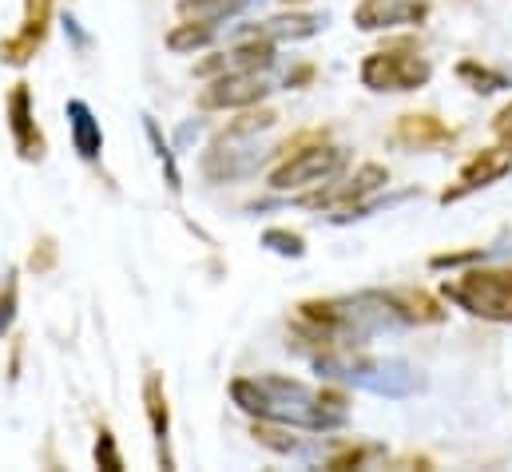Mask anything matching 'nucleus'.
I'll use <instances>...</instances> for the list:
<instances>
[{"instance_id": "obj_24", "label": "nucleus", "mask_w": 512, "mask_h": 472, "mask_svg": "<svg viewBox=\"0 0 512 472\" xmlns=\"http://www.w3.org/2000/svg\"><path fill=\"white\" fill-rule=\"evenodd\" d=\"M92 457H96V465H100V469L124 472V457H120V449H116L112 429H100V433H96V449H92Z\"/></svg>"}, {"instance_id": "obj_26", "label": "nucleus", "mask_w": 512, "mask_h": 472, "mask_svg": "<svg viewBox=\"0 0 512 472\" xmlns=\"http://www.w3.org/2000/svg\"><path fill=\"white\" fill-rule=\"evenodd\" d=\"M493 131H497L505 143H512V104H505V108L497 112V119H493Z\"/></svg>"}, {"instance_id": "obj_11", "label": "nucleus", "mask_w": 512, "mask_h": 472, "mask_svg": "<svg viewBox=\"0 0 512 472\" xmlns=\"http://www.w3.org/2000/svg\"><path fill=\"white\" fill-rule=\"evenodd\" d=\"M48 24H52V0H24V24L8 40H0V60L12 68H24L40 52Z\"/></svg>"}, {"instance_id": "obj_12", "label": "nucleus", "mask_w": 512, "mask_h": 472, "mask_svg": "<svg viewBox=\"0 0 512 472\" xmlns=\"http://www.w3.org/2000/svg\"><path fill=\"white\" fill-rule=\"evenodd\" d=\"M429 16V0H362L354 8V24L362 32H389L405 24H421Z\"/></svg>"}, {"instance_id": "obj_17", "label": "nucleus", "mask_w": 512, "mask_h": 472, "mask_svg": "<svg viewBox=\"0 0 512 472\" xmlns=\"http://www.w3.org/2000/svg\"><path fill=\"white\" fill-rule=\"evenodd\" d=\"M393 139H397L401 147L429 151V147L449 143V127H445L441 119H433V116H401L397 131H393Z\"/></svg>"}, {"instance_id": "obj_23", "label": "nucleus", "mask_w": 512, "mask_h": 472, "mask_svg": "<svg viewBox=\"0 0 512 472\" xmlns=\"http://www.w3.org/2000/svg\"><path fill=\"white\" fill-rule=\"evenodd\" d=\"M262 246H266V250H274V254H282V258H302V254H306V242H302V235L282 231V227L262 231Z\"/></svg>"}, {"instance_id": "obj_21", "label": "nucleus", "mask_w": 512, "mask_h": 472, "mask_svg": "<svg viewBox=\"0 0 512 472\" xmlns=\"http://www.w3.org/2000/svg\"><path fill=\"white\" fill-rule=\"evenodd\" d=\"M457 76H461L473 92H501V88H509V76H505V72H493V68L473 64V60H465V64L457 68Z\"/></svg>"}, {"instance_id": "obj_13", "label": "nucleus", "mask_w": 512, "mask_h": 472, "mask_svg": "<svg viewBox=\"0 0 512 472\" xmlns=\"http://www.w3.org/2000/svg\"><path fill=\"white\" fill-rule=\"evenodd\" d=\"M385 183H389V171L378 167V163H366V167H358V175L354 179H346V183H326L318 195H310V199H302V203H310V207H354V203H362L366 195H374V191H382Z\"/></svg>"}, {"instance_id": "obj_4", "label": "nucleus", "mask_w": 512, "mask_h": 472, "mask_svg": "<svg viewBox=\"0 0 512 472\" xmlns=\"http://www.w3.org/2000/svg\"><path fill=\"white\" fill-rule=\"evenodd\" d=\"M274 112H247V116L231 119L215 139L211 147L203 151V175L211 183H235V179H247L255 175L258 163H262V147H258V135L274 127Z\"/></svg>"}, {"instance_id": "obj_15", "label": "nucleus", "mask_w": 512, "mask_h": 472, "mask_svg": "<svg viewBox=\"0 0 512 472\" xmlns=\"http://www.w3.org/2000/svg\"><path fill=\"white\" fill-rule=\"evenodd\" d=\"M143 409H147L151 433H155V441H159V465H163V469H175V461H171V453H167L171 409H167V393H163V377H159V373H147V381H143Z\"/></svg>"}, {"instance_id": "obj_9", "label": "nucleus", "mask_w": 512, "mask_h": 472, "mask_svg": "<svg viewBox=\"0 0 512 472\" xmlns=\"http://www.w3.org/2000/svg\"><path fill=\"white\" fill-rule=\"evenodd\" d=\"M509 171H512V147L509 143H501V147H485V151H477V155L457 171V179H453V187H445L441 203H461V199H469L473 191L493 187V183H497V179H505Z\"/></svg>"}, {"instance_id": "obj_6", "label": "nucleus", "mask_w": 512, "mask_h": 472, "mask_svg": "<svg viewBox=\"0 0 512 472\" xmlns=\"http://www.w3.org/2000/svg\"><path fill=\"white\" fill-rule=\"evenodd\" d=\"M350 163V151L338 143H310L298 147L294 155H286L274 171H270V187L274 191H306V187H326L334 183Z\"/></svg>"}, {"instance_id": "obj_5", "label": "nucleus", "mask_w": 512, "mask_h": 472, "mask_svg": "<svg viewBox=\"0 0 512 472\" xmlns=\"http://www.w3.org/2000/svg\"><path fill=\"white\" fill-rule=\"evenodd\" d=\"M445 298L481 322H512V274L509 270H465L445 282Z\"/></svg>"}, {"instance_id": "obj_3", "label": "nucleus", "mask_w": 512, "mask_h": 472, "mask_svg": "<svg viewBox=\"0 0 512 472\" xmlns=\"http://www.w3.org/2000/svg\"><path fill=\"white\" fill-rule=\"evenodd\" d=\"M314 365L330 381H346L354 389H366V393H378V397H393V401L413 397L417 389H425L421 369H413L401 357H350L346 350H338V354H322Z\"/></svg>"}, {"instance_id": "obj_1", "label": "nucleus", "mask_w": 512, "mask_h": 472, "mask_svg": "<svg viewBox=\"0 0 512 472\" xmlns=\"http://www.w3.org/2000/svg\"><path fill=\"white\" fill-rule=\"evenodd\" d=\"M302 326L346 350L350 342H370L378 334H393L417 322H441L445 314L425 298V294H382V290H362V294H342L326 302H302L298 306Z\"/></svg>"}, {"instance_id": "obj_18", "label": "nucleus", "mask_w": 512, "mask_h": 472, "mask_svg": "<svg viewBox=\"0 0 512 472\" xmlns=\"http://www.w3.org/2000/svg\"><path fill=\"white\" fill-rule=\"evenodd\" d=\"M215 32H219V24H203V20H183V24H175L167 36H163V44L175 52V56H191V52H199V48H207L211 40H215Z\"/></svg>"}, {"instance_id": "obj_7", "label": "nucleus", "mask_w": 512, "mask_h": 472, "mask_svg": "<svg viewBox=\"0 0 512 472\" xmlns=\"http://www.w3.org/2000/svg\"><path fill=\"white\" fill-rule=\"evenodd\" d=\"M358 76H362V84H366L370 92H417V88L429 84L433 68H429V60H425L417 48L397 44V48L370 52V56L362 60Z\"/></svg>"}, {"instance_id": "obj_16", "label": "nucleus", "mask_w": 512, "mask_h": 472, "mask_svg": "<svg viewBox=\"0 0 512 472\" xmlns=\"http://www.w3.org/2000/svg\"><path fill=\"white\" fill-rule=\"evenodd\" d=\"M68 127H72V147L84 163H96L104 155V131L96 112L84 100H68Z\"/></svg>"}, {"instance_id": "obj_22", "label": "nucleus", "mask_w": 512, "mask_h": 472, "mask_svg": "<svg viewBox=\"0 0 512 472\" xmlns=\"http://www.w3.org/2000/svg\"><path fill=\"white\" fill-rule=\"evenodd\" d=\"M16 302H20V274L8 270L4 274V286H0V338L12 330L16 322Z\"/></svg>"}, {"instance_id": "obj_8", "label": "nucleus", "mask_w": 512, "mask_h": 472, "mask_svg": "<svg viewBox=\"0 0 512 472\" xmlns=\"http://www.w3.org/2000/svg\"><path fill=\"white\" fill-rule=\"evenodd\" d=\"M270 96L262 72H219L199 92V112H247Z\"/></svg>"}, {"instance_id": "obj_14", "label": "nucleus", "mask_w": 512, "mask_h": 472, "mask_svg": "<svg viewBox=\"0 0 512 472\" xmlns=\"http://www.w3.org/2000/svg\"><path fill=\"white\" fill-rule=\"evenodd\" d=\"M322 28H326V16H318V12H282V16H270L255 28H247L243 36H262L270 44H286V40L294 44V40L318 36Z\"/></svg>"}, {"instance_id": "obj_10", "label": "nucleus", "mask_w": 512, "mask_h": 472, "mask_svg": "<svg viewBox=\"0 0 512 472\" xmlns=\"http://www.w3.org/2000/svg\"><path fill=\"white\" fill-rule=\"evenodd\" d=\"M4 119H8V131H12V143H16V155L36 163L44 155V135H40V123H36V104H32V88L20 80L12 84L8 100H4Z\"/></svg>"}, {"instance_id": "obj_20", "label": "nucleus", "mask_w": 512, "mask_h": 472, "mask_svg": "<svg viewBox=\"0 0 512 472\" xmlns=\"http://www.w3.org/2000/svg\"><path fill=\"white\" fill-rule=\"evenodd\" d=\"M143 135H147V143H151V151H155V159H159V167H163V175H167V187H171V191H183V175H179L175 147L163 139L159 123H155L151 116H143Z\"/></svg>"}, {"instance_id": "obj_2", "label": "nucleus", "mask_w": 512, "mask_h": 472, "mask_svg": "<svg viewBox=\"0 0 512 472\" xmlns=\"http://www.w3.org/2000/svg\"><path fill=\"white\" fill-rule=\"evenodd\" d=\"M231 401L255 421H274V425L310 429V433H330L350 421V409L342 397L310 389V385H302L294 377H278V373L235 377Z\"/></svg>"}, {"instance_id": "obj_19", "label": "nucleus", "mask_w": 512, "mask_h": 472, "mask_svg": "<svg viewBox=\"0 0 512 472\" xmlns=\"http://www.w3.org/2000/svg\"><path fill=\"white\" fill-rule=\"evenodd\" d=\"M255 0H179V16L183 20H203V24H223L227 16L247 12Z\"/></svg>"}, {"instance_id": "obj_25", "label": "nucleus", "mask_w": 512, "mask_h": 472, "mask_svg": "<svg viewBox=\"0 0 512 472\" xmlns=\"http://www.w3.org/2000/svg\"><path fill=\"white\" fill-rule=\"evenodd\" d=\"M28 262H32V270H48V266L56 262V246H52V238H40V254L32 250Z\"/></svg>"}]
</instances>
